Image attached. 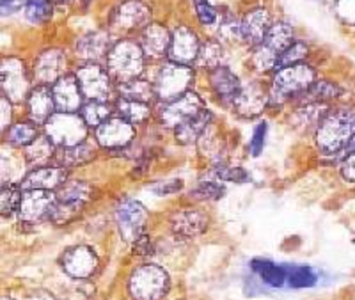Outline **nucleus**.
I'll return each mask as SVG.
<instances>
[{"mask_svg": "<svg viewBox=\"0 0 355 300\" xmlns=\"http://www.w3.org/2000/svg\"><path fill=\"white\" fill-rule=\"evenodd\" d=\"M355 135V109H336L323 118L316 130V144L327 155H338L347 150Z\"/></svg>", "mask_w": 355, "mask_h": 300, "instance_id": "1", "label": "nucleus"}, {"mask_svg": "<svg viewBox=\"0 0 355 300\" xmlns=\"http://www.w3.org/2000/svg\"><path fill=\"white\" fill-rule=\"evenodd\" d=\"M142 66H144V52L135 41H117L107 55V71L119 84L139 78Z\"/></svg>", "mask_w": 355, "mask_h": 300, "instance_id": "2", "label": "nucleus"}, {"mask_svg": "<svg viewBox=\"0 0 355 300\" xmlns=\"http://www.w3.org/2000/svg\"><path fill=\"white\" fill-rule=\"evenodd\" d=\"M315 82V69L302 62L279 69L270 87V103H284L293 96H302Z\"/></svg>", "mask_w": 355, "mask_h": 300, "instance_id": "3", "label": "nucleus"}, {"mask_svg": "<svg viewBox=\"0 0 355 300\" xmlns=\"http://www.w3.org/2000/svg\"><path fill=\"white\" fill-rule=\"evenodd\" d=\"M91 185L80 179H69L62 187L55 191V203H53L50 219L55 224H68L78 215L91 197Z\"/></svg>", "mask_w": 355, "mask_h": 300, "instance_id": "4", "label": "nucleus"}, {"mask_svg": "<svg viewBox=\"0 0 355 300\" xmlns=\"http://www.w3.org/2000/svg\"><path fill=\"white\" fill-rule=\"evenodd\" d=\"M169 290V276L158 265H141L132 272L128 292L133 300H160Z\"/></svg>", "mask_w": 355, "mask_h": 300, "instance_id": "5", "label": "nucleus"}, {"mask_svg": "<svg viewBox=\"0 0 355 300\" xmlns=\"http://www.w3.org/2000/svg\"><path fill=\"white\" fill-rule=\"evenodd\" d=\"M44 128H46V137L55 146L61 148L78 146L85 142V135H87V125L82 116L78 118L77 114L55 112L44 123Z\"/></svg>", "mask_w": 355, "mask_h": 300, "instance_id": "6", "label": "nucleus"}, {"mask_svg": "<svg viewBox=\"0 0 355 300\" xmlns=\"http://www.w3.org/2000/svg\"><path fill=\"white\" fill-rule=\"evenodd\" d=\"M293 45V33L286 24H275L268 30L265 39L256 46L252 55V64L259 71L275 68V62L288 46Z\"/></svg>", "mask_w": 355, "mask_h": 300, "instance_id": "7", "label": "nucleus"}, {"mask_svg": "<svg viewBox=\"0 0 355 300\" xmlns=\"http://www.w3.org/2000/svg\"><path fill=\"white\" fill-rule=\"evenodd\" d=\"M192 78H194V71L189 66L167 62L166 66H162L157 78H155V94L160 100L173 102V100H178L180 96L189 93V85L192 84Z\"/></svg>", "mask_w": 355, "mask_h": 300, "instance_id": "8", "label": "nucleus"}, {"mask_svg": "<svg viewBox=\"0 0 355 300\" xmlns=\"http://www.w3.org/2000/svg\"><path fill=\"white\" fill-rule=\"evenodd\" d=\"M148 219H150L148 210L135 199H123L121 203L116 206L117 229L126 242L135 244L144 235Z\"/></svg>", "mask_w": 355, "mask_h": 300, "instance_id": "9", "label": "nucleus"}, {"mask_svg": "<svg viewBox=\"0 0 355 300\" xmlns=\"http://www.w3.org/2000/svg\"><path fill=\"white\" fill-rule=\"evenodd\" d=\"M77 82L80 85V91L89 102H107L112 91L110 84V75L107 69H103L98 64H85L77 71Z\"/></svg>", "mask_w": 355, "mask_h": 300, "instance_id": "10", "label": "nucleus"}, {"mask_svg": "<svg viewBox=\"0 0 355 300\" xmlns=\"http://www.w3.org/2000/svg\"><path fill=\"white\" fill-rule=\"evenodd\" d=\"M205 109V103H202L201 98L196 93L189 91L183 96H180L178 100L167 103L164 109L160 110V121L162 125L166 126H174L178 128L180 125H183L189 119L196 118L198 114H201Z\"/></svg>", "mask_w": 355, "mask_h": 300, "instance_id": "11", "label": "nucleus"}, {"mask_svg": "<svg viewBox=\"0 0 355 300\" xmlns=\"http://www.w3.org/2000/svg\"><path fill=\"white\" fill-rule=\"evenodd\" d=\"M96 268L98 256L87 245H75L62 256V270L73 279H89Z\"/></svg>", "mask_w": 355, "mask_h": 300, "instance_id": "12", "label": "nucleus"}, {"mask_svg": "<svg viewBox=\"0 0 355 300\" xmlns=\"http://www.w3.org/2000/svg\"><path fill=\"white\" fill-rule=\"evenodd\" d=\"M133 137H135V128L132 123L125 121L123 118L107 119L96 130L98 144L105 150H121L128 146Z\"/></svg>", "mask_w": 355, "mask_h": 300, "instance_id": "13", "label": "nucleus"}, {"mask_svg": "<svg viewBox=\"0 0 355 300\" xmlns=\"http://www.w3.org/2000/svg\"><path fill=\"white\" fill-rule=\"evenodd\" d=\"M199 48H201V45H199L198 34L192 28L182 25V27L174 28L171 48L167 55H169L171 62L189 66L194 61H198Z\"/></svg>", "mask_w": 355, "mask_h": 300, "instance_id": "14", "label": "nucleus"}, {"mask_svg": "<svg viewBox=\"0 0 355 300\" xmlns=\"http://www.w3.org/2000/svg\"><path fill=\"white\" fill-rule=\"evenodd\" d=\"M53 203H55V194L52 192L24 191L18 206V217L24 222H40L44 217H50Z\"/></svg>", "mask_w": 355, "mask_h": 300, "instance_id": "15", "label": "nucleus"}, {"mask_svg": "<svg viewBox=\"0 0 355 300\" xmlns=\"http://www.w3.org/2000/svg\"><path fill=\"white\" fill-rule=\"evenodd\" d=\"M2 89L11 102H21L28 93V77L24 62L18 59L2 61Z\"/></svg>", "mask_w": 355, "mask_h": 300, "instance_id": "16", "label": "nucleus"}, {"mask_svg": "<svg viewBox=\"0 0 355 300\" xmlns=\"http://www.w3.org/2000/svg\"><path fill=\"white\" fill-rule=\"evenodd\" d=\"M114 27L123 33H132L150 25V9L139 0H126L117 8L112 20Z\"/></svg>", "mask_w": 355, "mask_h": 300, "instance_id": "17", "label": "nucleus"}, {"mask_svg": "<svg viewBox=\"0 0 355 300\" xmlns=\"http://www.w3.org/2000/svg\"><path fill=\"white\" fill-rule=\"evenodd\" d=\"M268 102H270V89H266L259 82H252L249 85H242V91L234 100L233 107L245 118H252L258 116Z\"/></svg>", "mask_w": 355, "mask_h": 300, "instance_id": "18", "label": "nucleus"}, {"mask_svg": "<svg viewBox=\"0 0 355 300\" xmlns=\"http://www.w3.org/2000/svg\"><path fill=\"white\" fill-rule=\"evenodd\" d=\"M66 68V57L61 50H46L40 53L34 62V77L41 85L61 80Z\"/></svg>", "mask_w": 355, "mask_h": 300, "instance_id": "19", "label": "nucleus"}, {"mask_svg": "<svg viewBox=\"0 0 355 300\" xmlns=\"http://www.w3.org/2000/svg\"><path fill=\"white\" fill-rule=\"evenodd\" d=\"M68 173L64 167H40L34 169L31 175L25 176L21 188L24 191H57L68 182Z\"/></svg>", "mask_w": 355, "mask_h": 300, "instance_id": "20", "label": "nucleus"}, {"mask_svg": "<svg viewBox=\"0 0 355 300\" xmlns=\"http://www.w3.org/2000/svg\"><path fill=\"white\" fill-rule=\"evenodd\" d=\"M53 102H55V109L59 112L73 114L75 110L82 109V91L78 85L77 77H62L61 80H57L53 84Z\"/></svg>", "mask_w": 355, "mask_h": 300, "instance_id": "21", "label": "nucleus"}, {"mask_svg": "<svg viewBox=\"0 0 355 300\" xmlns=\"http://www.w3.org/2000/svg\"><path fill=\"white\" fill-rule=\"evenodd\" d=\"M272 28V20L268 11L263 8H256L245 15L240 24V37L252 46H258L266 37L268 30Z\"/></svg>", "mask_w": 355, "mask_h": 300, "instance_id": "22", "label": "nucleus"}, {"mask_svg": "<svg viewBox=\"0 0 355 300\" xmlns=\"http://www.w3.org/2000/svg\"><path fill=\"white\" fill-rule=\"evenodd\" d=\"M206 226H208V217L198 210L176 211L171 217L173 233L180 238H196L205 231Z\"/></svg>", "mask_w": 355, "mask_h": 300, "instance_id": "23", "label": "nucleus"}, {"mask_svg": "<svg viewBox=\"0 0 355 300\" xmlns=\"http://www.w3.org/2000/svg\"><path fill=\"white\" fill-rule=\"evenodd\" d=\"M210 84L214 93L226 103H234L236 96L242 91V84H240L239 77L226 66H218L211 71Z\"/></svg>", "mask_w": 355, "mask_h": 300, "instance_id": "24", "label": "nucleus"}, {"mask_svg": "<svg viewBox=\"0 0 355 300\" xmlns=\"http://www.w3.org/2000/svg\"><path fill=\"white\" fill-rule=\"evenodd\" d=\"M171 39H173V36L164 25L150 24L142 30L141 48L142 52L151 57H162L169 53Z\"/></svg>", "mask_w": 355, "mask_h": 300, "instance_id": "25", "label": "nucleus"}, {"mask_svg": "<svg viewBox=\"0 0 355 300\" xmlns=\"http://www.w3.org/2000/svg\"><path fill=\"white\" fill-rule=\"evenodd\" d=\"M55 110L52 91L46 85H37L33 93L28 94V114L34 123H46L52 118Z\"/></svg>", "mask_w": 355, "mask_h": 300, "instance_id": "26", "label": "nucleus"}, {"mask_svg": "<svg viewBox=\"0 0 355 300\" xmlns=\"http://www.w3.org/2000/svg\"><path fill=\"white\" fill-rule=\"evenodd\" d=\"M109 36L105 33H93L82 37L77 43V55L85 61H98L101 57L109 55Z\"/></svg>", "mask_w": 355, "mask_h": 300, "instance_id": "27", "label": "nucleus"}, {"mask_svg": "<svg viewBox=\"0 0 355 300\" xmlns=\"http://www.w3.org/2000/svg\"><path fill=\"white\" fill-rule=\"evenodd\" d=\"M211 121V114L208 110H202L201 114H198L196 118L189 119L183 125H180L178 128H174L176 132V141L180 144H192V142L198 141L202 134L206 132L208 125Z\"/></svg>", "mask_w": 355, "mask_h": 300, "instance_id": "28", "label": "nucleus"}, {"mask_svg": "<svg viewBox=\"0 0 355 300\" xmlns=\"http://www.w3.org/2000/svg\"><path fill=\"white\" fill-rule=\"evenodd\" d=\"M250 267L258 274L259 279L268 284V286H272V288H281V286L286 284V267H283V265L259 258V260L252 261Z\"/></svg>", "mask_w": 355, "mask_h": 300, "instance_id": "29", "label": "nucleus"}, {"mask_svg": "<svg viewBox=\"0 0 355 300\" xmlns=\"http://www.w3.org/2000/svg\"><path fill=\"white\" fill-rule=\"evenodd\" d=\"M53 155H55V144L49 137H37L33 144L25 148V160L28 166L36 169L49 166Z\"/></svg>", "mask_w": 355, "mask_h": 300, "instance_id": "30", "label": "nucleus"}, {"mask_svg": "<svg viewBox=\"0 0 355 300\" xmlns=\"http://www.w3.org/2000/svg\"><path fill=\"white\" fill-rule=\"evenodd\" d=\"M318 283V274L315 268L307 265H288L286 267V284L290 288H313Z\"/></svg>", "mask_w": 355, "mask_h": 300, "instance_id": "31", "label": "nucleus"}, {"mask_svg": "<svg viewBox=\"0 0 355 300\" xmlns=\"http://www.w3.org/2000/svg\"><path fill=\"white\" fill-rule=\"evenodd\" d=\"M119 93H121V98L133 100V102H142V103L151 102V98L157 96V94H155L153 85H151L150 82L142 80V78H135V80L119 84Z\"/></svg>", "mask_w": 355, "mask_h": 300, "instance_id": "32", "label": "nucleus"}, {"mask_svg": "<svg viewBox=\"0 0 355 300\" xmlns=\"http://www.w3.org/2000/svg\"><path fill=\"white\" fill-rule=\"evenodd\" d=\"M117 112L125 121L132 123V125H139L144 123L146 119L150 118L151 109L150 103L142 102H133V100H126V98H119L117 102Z\"/></svg>", "mask_w": 355, "mask_h": 300, "instance_id": "33", "label": "nucleus"}, {"mask_svg": "<svg viewBox=\"0 0 355 300\" xmlns=\"http://www.w3.org/2000/svg\"><path fill=\"white\" fill-rule=\"evenodd\" d=\"M93 157L94 148L89 142H82L78 146L64 148L61 151V155H59V162H61V167L82 166V164H87L89 160H93Z\"/></svg>", "mask_w": 355, "mask_h": 300, "instance_id": "34", "label": "nucleus"}, {"mask_svg": "<svg viewBox=\"0 0 355 300\" xmlns=\"http://www.w3.org/2000/svg\"><path fill=\"white\" fill-rule=\"evenodd\" d=\"M339 87L329 80H316L309 89L302 94L307 103H325L327 100L339 96Z\"/></svg>", "mask_w": 355, "mask_h": 300, "instance_id": "35", "label": "nucleus"}, {"mask_svg": "<svg viewBox=\"0 0 355 300\" xmlns=\"http://www.w3.org/2000/svg\"><path fill=\"white\" fill-rule=\"evenodd\" d=\"M37 137H40V135H37V125L34 121L17 123V125L11 126V130H9L8 134L9 142L20 148H27L28 144H33Z\"/></svg>", "mask_w": 355, "mask_h": 300, "instance_id": "36", "label": "nucleus"}, {"mask_svg": "<svg viewBox=\"0 0 355 300\" xmlns=\"http://www.w3.org/2000/svg\"><path fill=\"white\" fill-rule=\"evenodd\" d=\"M222 57H224V50H222V45L218 41H206L202 43L201 48H199V55H198V64L201 68H208L214 71L215 68L220 66Z\"/></svg>", "mask_w": 355, "mask_h": 300, "instance_id": "37", "label": "nucleus"}, {"mask_svg": "<svg viewBox=\"0 0 355 300\" xmlns=\"http://www.w3.org/2000/svg\"><path fill=\"white\" fill-rule=\"evenodd\" d=\"M110 107L105 102H87L82 107V119L89 126H100L109 119Z\"/></svg>", "mask_w": 355, "mask_h": 300, "instance_id": "38", "label": "nucleus"}, {"mask_svg": "<svg viewBox=\"0 0 355 300\" xmlns=\"http://www.w3.org/2000/svg\"><path fill=\"white\" fill-rule=\"evenodd\" d=\"M25 17L34 25L44 24L52 17V0H27Z\"/></svg>", "mask_w": 355, "mask_h": 300, "instance_id": "39", "label": "nucleus"}, {"mask_svg": "<svg viewBox=\"0 0 355 300\" xmlns=\"http://www.w3.org/2000/svg\"><path fill=\"white\" fill-rule=\"evenodd\" d=\"M21 201V192L18 185L8 183L2 185V195H0V206H2V215H11L12 211L18 210Z\"/></svg>", "mask_w": 355, "mask_h": 300, "instance_id": "40", "label": "nucleus"}, {"mask_svg": "<svg viewBox=\"0 0 355 300\" xmlns=\"http://www.w3.org/2000/svg\"><path fill=\"white\" fill-rule=\"evenodd\" d=\"M307 53V46L302 45V43H293L291 46H288L286 50L283 52V55L279 57L277 62H275V69H284V68H290V66L295 64H300L304 57Z\"/></svg>", "mask_w": 355, "mask_h": 300, "instance_id": "41", "label": "nucleus"}, {"mask_svg": "<svg viewBox=\"0 0 355 300\" xmlns=\"http://www.w3.org/2000/svg\"><path fill=\"white\" fill-rule=\"evenodd\" d=\"M196 197L205 199V201H215V199H220L224 195V187L220 183L214 182V179H208V182L199 183V187L196 188Z\"/></svg>", "mask_w": 355, "mask_h": 300, "instance_id": "42", "label": "nucleus"}, {"mask_svg": "<svg viewBox=\"0 0 355 300\" xmlns=\"http://www.w3.org/2000/svg\"><path fill=\"white\" fill-rule=\"evenodd\" d=\"M215 175H217L218 179H226V182L243 183L249 179V175H247L242 167H230V166H224V164L215 169Z\"/></svg>", "mask_w": 355, "mask_h": 300, "instance_id": "43", "label": "nucleus"}, {"mask_svg": "<svg viewBox=\"0 0 355 300\" xmlns=\"http://www.w3.org/2000/svg\"><path fill=\"white\" fill-rule=\"evenodd\" d=\"M194 4L198 18L202 25H214L217 21V11L208 0H194Z\"/></svg>", "mask_w": 355, "mask_h": 300, "instance_id": "44", "label": "nucleus"}, {"mask_svg": "<svg viewBox=\"0 0 355 300\" xmlns=\"http://www.w3.org/2000/svg\"><path fill=\"white\" fill-rule=\"evenodd\" d=\"M336 12L341 21L355 25V0H336Z\"/></svg>", "mask_w": 355, "mask_h": 300, "instance_id": "45", "label": "nucleus"}, {"mask_svg": "<svg viewBox=\"0 0 355 300\" xmlns=\"http://www.w3.org/2000/svg\"><path fill=\"white\" fill-rule=\"evenodd\" d=\"M265 137H266V123H259L254 126V132H252V139H250V153L258 157L263 151L265 146Z\"/></svg>", "mask_w": 355, "mask_h": 300, "instance_id": "46", "label": "nucleus"}, {"mask_svg": "<svg viewBox=\"0 0 355 300\" xmlns=\"http://www.w3.org/2000/svg\"><path fill=\"white\" fill-rule=\"evenodd\" d=\"M182 188H183L182 179H167V182L153 183V185H151V191H153L157 195L176 194V192L182 191Z\"/></svg>", "mask_w": 355, "mask_h": 300, "instance_id": "47", "label": "nucleus"}, {"mask_svg": "<svg viewBox=\"0 0 355 300\" xmlns=\"http://www.w3.org/2000/svg\"><path fill=\"white\" fill-rule=\"evenodd\" d=\"M339 166H341V176H343L347 182L355 183V150L345 153Z\"/></svg>", "mask_w": 355, "mask_h": 300, "instance_id": "48", "label": "nucleus"}, {"mask_svg": "<svg viewBox=\"0 0 355 300\" xmlns=\"http://www.w3.org/2000/svg\"><path fill=\"white\" fill-rule=\"evenodd\" d=\"M220 33L227 37V39H233L234 36H240V24L234 20L233 17H227V20L222 24Z\"/></svg>", "mask_w": 355, "mask_h": 300, "instance_id": "49", "label": "nucleus"}, {"mask_svg": "<svg viewBox=\"0 0 355 300\" xmlns=\"http://www.w3.org/2000/svg\"><path fill=\"white\" fill-rule=\"evenodd\" d=\"M133 251H135V254H141V256L151 254V252H153V244H151L150 236L142 235L141 238L133 244Z\"/></svg>", "mask_w": 355, "mask_h": 300, "instance_id": "50", "label": "nucleus"}, {"mask_svg": "<svg viewBox=\"0 0 355 300\" xmlns=\"http://www.w3.org/2000/svg\"><path fill=\"white\" fill-rule=\"evenodd\" d=\"M25 300H53V297L50 295L49 292H43V290H36V292L31 293V295H28Z\"/></svg>", "mask_w": 355, "mask_h": 300, "instance_id": "51", "label": "nucleus"}, {"mask_svg": "<svg viewBox=\"0 0 355 300\" xmlns=\"http://www.w3.org/2000/svg\"><path fill=\"white\" fill-rule=\"evenodd\" d=\"M354 150H355V135H354V137H352V141L348 142V146H347V150H345V153H348V151H354Z\"/></svg>", "mask_w": 355, "mask_h": 300, "instance_id": "52", "label": "nucleus"}, {"mask_svg": "<svg viewBox=\"0 0 355 300\" xmlns=\"http://www.w3.org/2000/svg\"><path fill=\"white\" fill-rule=\"evenodd\" d=\"M8 8H11V0H2V9H4V12L8 11Z\"/></svg>", "mask_w": 355, "mask_h": 300, "instance_id": "53", "label": "nucleus"}, {"mask_svg": "<svg viewBox=\"0 0 355 300\" xmlns=\"http://www.w3.org/2000/svg\"><path fill=\"white\" fill-rule=\"evenodd\" d=\"M57 2H71V0H57Z\"/></svg>", "mask_w": 355, "mask_h": 300, "instance_id": "54", "label": "nucleus"}]
</instances>
